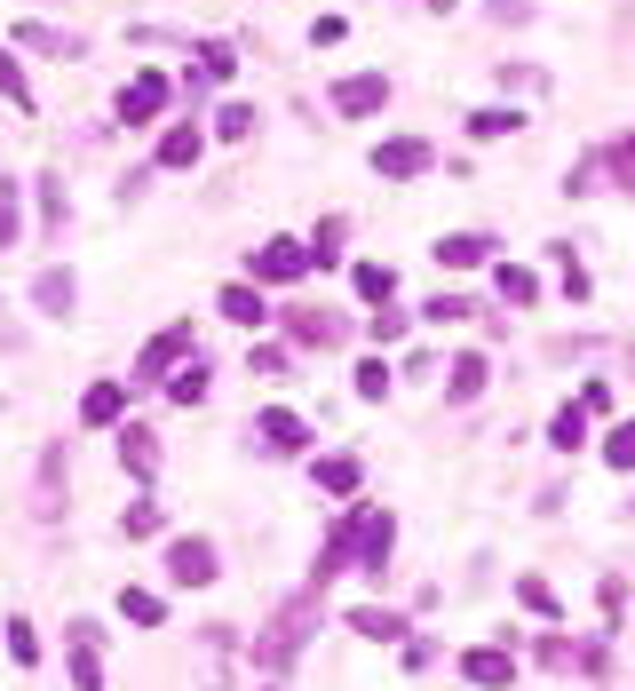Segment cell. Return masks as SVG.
<instances>
[{
    "instance_id": "obj_37",
    "label": "cell",
    "mask_w": 635,
    "mask_h": 691,
    "mask_svg": "<svg viewBox=\"0 0 635 691\" xmlns=\"http://www.w3.org/2000/svg\"><path fill=\"white\" fill-rule=\"evenodd\" d=\"M541 668H564V676H572V668H580V644H564V636H541Z\"/></svg>"
},
{
    "instance_id": "obj_19",
    "label": "cell",
    "mask_w": 635,
    "mask_h": 691,
    "mask_svg": "<svg viewBox=\"0 0 635 691\" xmlns=\"http://www.w3.org/2000/svg\"><path fill=\"white\" fill-rule=\"evenodd\" d=\"M492 286H500V303H509V310H524L532 294H541V286H532V271H524V262H500V271H492Z\"/></svg>"
},
{
    "instance_id": "obj_24",
    "label": "cell",
    "mask_w": 635,
    "mask_h": 691,
    "mask_svg": "<svg viewBox=\"0 0 635 691\" xmlns=\"http://www.w3.org/2000/svg\"><path fill=\"white\" fill-rule=\"evenodd\" d=\"M517 604H524V612H541V620H556V612H564V604H556V588H548L541 573H524V580H517Z\"/></svg>"
},
{
    "instance_id": "obj_5",
    "label": "cell",
    "mask_w": 635,
    "mask_h": 691,
    "mask_svg": "<svg viewBox=\"0 0 635 691\" xmlns=\"http://www.w3.org/2000/svg\"><path fill=\"white\" fill-rule=\"evenodd\" d=\"M167 95H175V88H167L159 72H136V80L120 88V120H127V127H151V120L167 112Z\"/></svg>"
},
{
    "instance_id": "obj_35",
    "label": "cell",
    "mask_w": 635,
    "mask_h": 691,
    "mask_svg": "<svg viewBox=\"0 0 635 691\" xmlns=\"http://www.w3.org/2000/svg\"><path fill=\"white\" fill-rule=\"evenodd\" d=\"M604 461L612 469H635V421H620V430L604 438Z\"/></svg>"
},
{
    "instance_id": "obj_4",
    "label": "cell",
    "mask_w": 635,
    "mask_h": 691,
    "mask_svg": "<svg viewBox=\"0 0 635 691\" xmlns=\"http://www.w3.org/2000/svg\"><path fill=\"white\" fill-rule=\"evenodd\" d=\"M365 159H374V175H389V183H413V175L429 168V144H421V136H389V144H374Z\"/></svg>"
},
{
    "instance_id": "obj_38",
    "label": "cell",
    "mask_w": 635,
    "mask_h": 691,
    "mask_svg": "<svg viewBox=\"0 0 635 691\" xmlns=\"http://www.w3.org/2000/svg\"><path fill=\"white\" fill-rule=\"evenodd\" d=\"M604 159H612V183H627V191H635V136H620Z\"/></svg>"
},
{
    "instance_id": "obj_2",
    "label": "cell",
    "mask_w": 635,
    "mask_h": 691,
    "mask_svg": "<svg viewBox=\"0 0 635 691\" xmlns=\"http://www.w3.org/2000/svg\"><path fill=\"white\" fill-rule=\"evenodd\" d=\"M310 628H318V580L303 588V597H286V604H279V620L254 636V668H286L294 652L310 644Z\"/></svg>"
},
{
    "instance_id": "obj_22",
    "label": "cell",
    "mask_w": 635,
    "mask_h": 691,
    "mask_svg": "<svg viewBox=\"0 0 635 691\" xmlns=\"http://www.w3.org/2000/svg\"><path fill=\"white\" fill-rule=\"evenodd\" d=\"M207 366H199V358H191V366H175V374H167V398H175V406H191V398H207Z\"/></svg>"
},
{
    "instance_id": "obj_28",
    "label": "cell",
    "mask_w": 635,
    "mask_h": 691,
    "mask_svg": "<svg viewBox=\"0 0 635 691\" xmlns=\"http://www.w3.org/2000/svg\"><path fill=\"white\" fill-rule=\"evenodd\" d=\"M72 683H80V691H104V660H95L88 628H80V652H72Z\"/></svg>"
},
{
    "instance_id": "obj_46",
    "label": "cell",
    "mask_w": 635,
    "mask_h": 691,
    "mask_svg": "<svg viewBox=\"0 0 635 691\" xmlns=\"http://www.w3.org/2000/svg\"><path fill=\"white\" fill-rule=\"evenodd\" d=\"M492 16H500V24H524V16H532V0H492Z\"/></svg>"
},
{
    "instance_id": "obj_1",
    "label": "cell",
    "mask_w": 635,
    "mask_h": 691,
    "mask_svg": "<svg viewBox=\"0 0 635 691\" xmlns=\"http://www.w3.org/2000/svg\"><path fill=\"white\" fill-rule=\"evenodd\" d=\"M389 541H397V517H389V509H358L350 524H333V533H326V548H318V573H310V580H333L342 565L382 573V565H389Z\"/></svg>"
},
{
    "instance_id": "obj_3",
    "label": "cell",
    "mask_w": 635,
    "mask_h": 691,
    "mask_svg": "<svg viewBox=\"0 0 635 691\" xmlns=\"http://www.w3.org/2000/svg\"><path fill=\"white\" fill-rule=\"evenodd\" d=\"M303 271H318V262H310V247H303V239H271V247L254 254V279H262V286H294V279H303Z\"/></svg>"
},
{
    "instance_id": "obj_14",
    "label": "cell",
    "mask_w": 635,
    "mask_h": 691,
    "mask_svg": "<svg viewBox=\"0 0 635 691\" xmlns=\"http://www.w3.org/2000/svg\"><path fill=\"white\" fill-rule=\"evenodd\" d=\"M310 477H318V492H333V501H350V492H358V477H365V469H358L350 453H326V461H318Z\"/></svg>"
},
{
    "instance_id": "obj_10",
    "label": "cell",
    "mask_w": 635,
    "mask_h": 691,
    "mask_svg": "<svg viewBox=\"0 0 635 691\" xmlns=\"http://www.w3.org/2000/svg\"><path fill=\"white\" fill-rule=\"evenodd\" d=\"M183 350H199V342H191V326H167V335L144 350V382H167V374L183 366Z\"/></svg>"
},
{
    "instance_id": "obj_16",
    "label": "cell",
    "mask_w": 635,
    "mask_h": 691,
    "mask_svg": "<svg viewBox=\"0 0 635 691\" xmlns=\"http://www.w3.org/2000/svg\"><path fill=\"white\" fill-rule=\"evenodd\" d=\"M350 279H358V294H365L374 310H382V303H397V271H389V262H358Z\"/></svg>"
},
{
    "instance_id": "obj_9",
    "label": "cell",
    "mask_w": 635,
    "mask_h": 691,
    "mask_svg": "<svg viewBox=\"0 0 635 691\" xmlns=\"http://www.w3.org/2000/svg\"><path fill=\"white\" fill-rule=\"evenodd\" d=\"M167 573H175L183 588H207L215 580V548L207 541H175V548H167Z\"/></svg>"
},
{
    "instance_id": "obj_23",
    "label": "cell",
    "mask_w": 635,
    "mask_h": 691,
    "mask_svg": "<svg viewBox=\"0 0 635 691\" xmlns=\"http://www.w3.org/2000/svg\"><path fill=\"white\" fill-rule=\"evenodd\" d=\"M223 318L230 326H262V294L254 286H223Z\"/></svg>"
},
{
    "instance_id": "obj_34",
    "label": "cell",
    "mask_w": 635,
    "mask_h": 691,
    "mask_svg": "<svg viewBox=\"0 0 635 691\" xmlns=\"http://www.w3.org/2000/svg\"><path fill=\"white\" fill-rule=\"evenodd\" d=\"M0 95H9V104H32V88H24V64L0 48Z\"/></svg>"
},
{
    "instance_id": "obj_7",
    "label": "cell",
    "mask_w": 635,
    "mask_h": 691,
    "mask_svg": "<svg viewBox=\"0 0 635 691\" xmlns=\"http://www.w3.org/2000/svg\"><path fill=\"white\" fill-rule=\"evenodd\" d=\"M461 676H469L477 691H500V683L517 676V660H509L500 644H477V652H461Z\"/></svg>"
},
{
    "instance_id": "obj_11",
    "label": "cell",
    "mask_w": 635,
    "mask_h": 691,
    "mask_svg": "<svg viewBox=\"0 0 635 691\" xmlns=\"http://www.w3.org/2000/svg\"><path fill=\"white\" fill-rule=\"evenodd\" d=\"M120 469L136 477V485H151V469H159V438H151V430H120Z\"/></svg>"
},
{
    "instance_id": "obj_26",
    "label": "cell",
    "mask_w": 635,
    "mask_h": 691,
    "mask_svg": "<svg viewBox=\"0 0 635 691\" xmlns=\"http://www.w3.org/2000/svg\"><path fill=\"white\" fill-rule=\"evenodd\" d=\"M56 477H64V453L48 445L41 453V492H32V509H41V517H56Z\"/></svg>"
},
{
    "instance_id": "obj_8",
    "label": "cell",
    "mask_w": 635,
    "mask_h": 691,
    "mask_svg": "<svg viewBox=\"0 0 635 691\" xmlns=\"http://www.w3.org/2000/svg\"><path fill=\"white\" fill-rule=\"evenodd\" d=\"M80 421H88V430H120V421H127V389L120 382H95L88 398H80Z\"/></svg>"
},
{
    "instance_id": "obj_13",
    "label": "cell",
    "mask_w": 635,
    "mask_h": 691,
    "mask_svg": "<svg viewBox=\"0 0 635 691\" xmlns=\"http://www.w3.org/2000/svg\"><path fill=\"white\" fill-rule=\"evenodd\" d=\"M199 151H207V136H199V120H183V127H167L159 168H199Z\"/></svg>"
},
{
    "instance_id": "obj_42",
    "label": "cell",
    "mask_w": 635,
    "mask_h": 691,
    "mask_svg": "<svg viewBox=\"0 0 635 691\" xmlns=\"http://www.w3.org/2000/svg\"><path fill=\"white\" fill-rule=\"evenodd\" d=\"M564 294H572V303H588V271L572 262V247H564Z\"/></svg>"
},
{
    "instance_id": "obj_30",
    "label": "cell",
    "mask_w": 635,
    "mask_h": 691,
    "mask_svg": "<svg viewBox=\"0 0 635 691\" xmlns=\"http://www.w3.org/2000/svg\"><path fill=\"white\" fill-rule=\"evenodd\" d=\"M303 247H310V262H318V271H326V262H342V223H318Z\"/></svg>"
},
{
    "instance_id": "obj_40",
    "label": "cell",
    "mask_w": 635,
    "mask_h": 691,
    "mask_svg": "<svg viewBox=\"0 0 635 691\" xmlns=\"http://www.w3.org/2000/svg\"><path fill=\"white\" fill-rule=\"evenodd\" d=\"M199 72L223 80V72H230V48H223V41H207V48H199Z\"/></svg>"
},
{
    "instance_id": "obj_18",
    "label": "cell",
    "mask_w": 635,
    "mask_h": 691,
    "mask_svg": "<svg viewBox=\"0 0 635 691\" xmlns=\"http://www.w3.org/2000/svg\"><path fill=\"white\" fill-rule=\"evenodd\" d=\"M286 326H294V342H342V318H333V310H310V303L294 310Z\"/></svg>"
},
{
    "instance_id": "obj_21",
    "label": "cell",
    "mask_w": 635,
    "mask_h": 691,
    "mask_svg": "<svg viewBox=\"0 0 635 691\" xmlns=\"http://www.w3.org/2000/svg\"><path fill=\"white\" fill-rule=\"evenodd\" d=\"M548 445H556V453H580V445H588V414H580V406H564V414L548 421Z\"/></svg>"
},
{
    "instance_id": "obj_45",
    "label": "cell",
    "mask_w": 635,
    "mask_h": 691,
    "mask_svg": "<svg viewBox=\"0 0 635 691\" xmlns=\"http://www.w3.org/2000/svg\"><path fill=\"white\" fill-rule=\"evenodd\" d=\"M429 318L453 326V318H469V303H461V294H438V303H429Z\"/></svg>"
},
{
    "instance_id": "obj_44",
    "label": "cell",
    "mask_w": 635,
    "mask_h": 691,
    "mask_svg": "<svg viewBox=\"0 0 635 691\" xmlns=\"http://www.w3.org/2000/svg\"><path fill=\"white\" fill-rule=\"evenodd\" d=\"M580 414H588V421H596V414H612V389H604V382H588V389H580Z\"/></svg>"
},
{
    "instance_id": "obj_36",
    "label": "cell",
    "mask_w": 635,
    "mask_h": 691,
    "mask_svg": "<svg viewBox=\"0 0 635 691\" xmlns=\"http://www.w3.org/2000/svg\"><path fill=\"white\" fill-rule=\"evenodd\" d=\"M215 127H223L230 144H239V136H254V104H223V112H215Z\"/></svg>"
},
{
    "instance_id": "obj_27",
    "label": "cell",
    "mask_w": 635,
    "mask_h": 691,
    "mask_svg": "<svg viewBox=\"0 0 635 691\" xmlns=\"http://www.w3.org/2000/svg\"><path fill=\"white\" fill-rule=\"evenodd\" d=\"M24 239V207H16V183L0 175V247H16Z\"/></svg>"
},
{
    "instance_id": "obj_20",
    "label": "cell",
    "mask_w": 635,
    "mask_h": 691,
    "mask_svg": "<svg viewBox=\"0 0 635 691\" xmlns=\"http://www.w3.org/2000/svg\"><path fill=\"white\" fill-rule=\"evenodd\" d=\"M477 389H485V358L469 350V358H461V366H453V382H445V406H469Z\"/></svg>"
},
{
    "instance_id": "obj_33",
    "label": "cell",
    "mask_w": 635,
    "mask_h": 691,
    "mask_svg": "<svg viewBox=\"0 0 635 691\" xmlns=\"http://www.w3.org/2000/svg\"><path fill=\"white\" fill-rule=\"evenodd\" d=\"M469 136H485V144L492 136H517V112H500V104L492 112H469Z\"/></svg>"
},
{
    "instance_id": "obj_32",
    "label": "cell",
    "mask_w": 635,
    "mask_h": 691,
    "mask_svg": "<svg viewBox=\"0 0 635 691\" xmlns=\"http://www.w3.org/2000/svg\"><path fill=\"white\" fill-rule=\"evenodd\" d=\"M358 636H382V644H406V620H397V612H358Z\"/></svg>"
},
{
    "instance_id": "obj_15",
    "label": "cell",
    "mask_w": 635,
    "mask_h": 691,
    "mask_svg": "<svg viewBox=\"0 0 635 691\" xmlns=\"http://www.w3.org/2000/svg\"><path fill=\"white\" fill-rule=\"evenodd\" d=\"M492 254V239H485V230H461V239H438V262H445V271H469V262H485Z\"/></svg>"
},
{
    "instance_id": "obj_39",
    "label": "cell",
    "mask_w": 635,
    "mask_h": 691,
    "mask_svg": "<svg viewBox=\"0 0 635 691\" xmlns=\"http://www.w3.org/2000/svg\"><path fill=\"white\" fill-rule=\"evenodd\" d=\"M9 652H16V668H32V660H41V644H32V628H24V620H9Z\"/></svg>"
},
{
    "instance_id": "obj_43",
    "label": "cell",
    "mask_w": 635,
    "mask_h": 691,
    "mask_svg": "<svg viewBox=\"0 0 635 691\" xmlns=\"http://www.w3.org/2000/svg\"><path fill=\"white\" fill-rule=\"evenodd\" d=\"M310 41L333 48V41H350V24H342V16H318V24H310Z\"/></svg>"
},
{
    "instance_id": "obj_41",
    "label": "cell",
    "mask_w": 635,
    "mask_h": 691,
    "mask_svg": "<svg viewBox=\"0 0 635 691\" xmlns=\"http://www.w3.org/2000/svg\"><path fill=\"white\" fill-rule=\"evenodd\" d=\"M127 533H136V541L159 533V501H136V509H127Z\"/></svg>"
},
{
    "instance_id": "obj_29",
    "label": "cell",
    "mask_w": 635,
    "mask_h": 691,
    "mask_svg": "<svg viewBox=\"0 0 635 691\" xmlns=\"http://www.w3.org/2000/svg\"><path fill=\"white\" fill-rule=\"evenodd\" d=\"M24 32V48H41V56H72L80 41H72V32H48V24H16Z\"/></svg>"
},
{
    "instance_id": "obj_25",
    "label": "cell",
    "mask_w": 635,
    "mask_h": 691,
    "mask_svg": "<svg viewBox=\"0 0 635 691\" xmlns=\"http://www.w3.org/2000/svg\"><path fill=\"white\" fill-rule=\"evenodd\" d=\"M120 612L136 620V628H159V620H167V604L151 597V588H127V597H120Z\"/></svg>"
},
{
    "instance_id": "obj_17",
    "label": "cell",
    "mask_w": 635,
    "mask_h": 691,
    "mask_svg": "<svg viewBox=\"0 0 635 691\" xmlns=\"http://www.w3.org/2000/svg\"><path fill=\"white\" fill-rule=\"evenodd\" d=\"M32 303H41L48 318H64V310H72V271H41V279H32Z\"/></svg>"
},
{
    "instance_id": "obj_6",
    "label": "cell",
    "mask_w": 635,
    "mask_h": 691,
    "mask_svg": "<svg viewBox=\"0 0 635 691\" xmlns=\"http://www.w3.org/2000/svg\"><path fill=\"white\" fill-rule=\"evenodd\" d=\"M389 104V80L382 72H350L342 88H333V112H342V120H374Z\"/></svg>"
},
{
    "instance_id": "obj_12",
    "label": "cell",
    "mask_w": 635,
    "mask_h": 691,
    "mask_svg": "<svg viewBox=\"0 0 635 691\" xmlns=\"http://www.w3.org/2000/svg\"><path fill=\"white\" fill-rule=\"evenodd\" d=\"M303 438H310V421L294 414V406H271V414H262V445H271V453H294Z\"/></svg>"
},
{
    "instance_id": "obj_31",
    "label": "cell",
    "mask_w": 635,
    "mask_h": 691,
    "mask_svg": "<svg viewBox=\"0 0 635 691\" xmlns=\"http://www.w3.org/2000/svg\"><path fill=\"white\" fill-rule=\"evenodd\" d=\"M358 398H389V366H382V358H358Z\"/></svg>"
}]
</instances>
